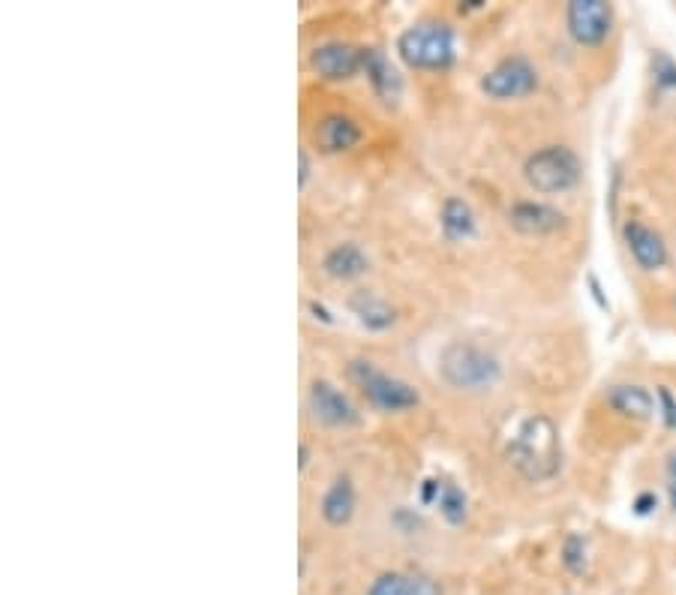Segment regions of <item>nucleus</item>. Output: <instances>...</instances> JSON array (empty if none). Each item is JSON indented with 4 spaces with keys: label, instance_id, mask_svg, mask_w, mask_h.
<instances>
[{
    "label": "nucleus",
    "instance_id": "obj_1",
    "mask_svg": "<svg viewBox=\"0 0 676 595\" xmlns=\"http://www.w3.org/2000/svg\"><path fill=\"white\" fill-rule=\"evenodd\" d=\"M508 458L529 481L553 479L562 467L560 430L548 415H529L508 446Z\"/></svg>",
    "mask_w": 676,
    "mask_h": 595
},
{
    "label": "nucleus",
    "instance_id": "obj_2",
    "mask_svg": "<svg viewBox=\"0 0 676 595\" xmlns=\"http://www.w3.org/2000/svg\"><path fill=\"white\" fill-rule=\"evenodd\" d=\"M397 52L413 70H448L457 58L455 31L445 22H418L401 33Z\"/></svg>",
    "mask_w": 676,
    "mask_h": 595
},
{
    "label": "nucleus",
    "instance_id": "obj_3",
    "mask_svg": "<svg viewBox=\"0 0 676 595\" xmlns=\"http://www.w3.org/2000/svg\"><path fill=\"white\" fill-rule=\"evenodd\" d=\"M439 373L445 383L460 392H490L502 379V364L487 349L469 343H451L439 358Z\"/></svg>",
    "mask_w": 676,
    "mask_h": 595
},
{
    "label": "nucleus",
    "instance_id": "obj_4",
    "mask_svg": "<svg viewBox=\"0 0 676 595\" xmlns=\"http://www.w3.org/2000/svg\"><path fill=\"white\" fill-rule=\"evenodd\" d=\"M583 175L581 157L565 145H550V148L535 150L527 163H523V178L535 192H565L578 187Z\"/></svg>",
    "mask_w": 676,
    "mask_h": 595
},
{
    "label": "nucleus",
    "instance_id": "obj_5",
    "mask_svg": "<svg viewBox=\"0 0 676 595\" xmlns=\"http://www.w3.org/2000/svg\"><path fill=\"white\" fill-rule=\"evenodd\" d=\"M350 379L358 385L364 397L371 400L382 413H406L422 404V394L415 392L413 385L403 383L392 373H382L379 367L367 358H355L350 364Z\"/></svg>",
    "mask_w": 676,
    "mask_h": 595
},
{
    "label": "nucleus",
    "instance_id": "obj_6",
    "mask_svg": "<svg viewBox=\"0 0 676 595\" xmlns=\"http://www.w3.org/2000/svg\"><path fill=\"white\" fill-rule=\"evenodd\" d=\"M539 87V70L527 58H506L481 79V91L490 100H520Z\"/></svg>",
    "mask_w": 676,
    "mask_h": 595
},
{
    "label": "nucleus",
    "instance_id": "obj_7",
    "mask_svg": "<svg viewBox=\"0 0 676 595\" xmlns=\"http://www.w3.org/2000/svg\"><path fill=\"white\" fill-rule=\"evenodd\" d=\"M565 22L574 43L602 45L613 28V7L604 0H574L569 3Z\"/></svg>",
    "mask_w": 676,
    "mask_h": 595
},
{
    "label": "nucleus",
    "instance_id": "obj_8",
    "mask_svg": "<svg viewBox=\"0 0 676 595\" xmlns=\"http://www.w3.org/2000/svg\"><path fill=\"white\" fill-rule=\"evenodd\" d=\"M306 409L316 418L319 425L325 427H355L361 421L358 409L346 394L340 392L337 385L316 379L306 392Z\"/></svg>",
    "mask_w": 676,
    "mask_h": 595
},
{
    "label": "nucleus",
    "instance_id": "obj_9",
    "mask_svg": "<svg viewBox=\"0 0 676 595\" xmlns=\"http://www.w3.org/2000/svg\"><path fill=\"white\" fill-rule=\"evenodd\" d=\"M310 66L325 82H350L364 70V49L331 40L310 52Z\"/></svg>",
    "mask_w": 676,
    "mask_h": 595
},
{
    "label": "nucleus",
    "instance_id": "obj_10",
    "mask_svg": "<svg viewBox=\"0 0 676 595\" xmlns=\"http://www.w3.org/2000/svg\"><path fill=\"white\" fill-rule=\"evenodd\" d=\"M361 127L358 121H352L350 115H340V112H331L319 121L313 127V142L322 154H343V150H352L361 142Z\"/></svg>",
    "mask_w": 676,
    "mask_h": 595
},
{
    "label": "nucleus",
    "instance_id": "obj_11",
    "mask_svg": "<svg viewBox=\"0 0 676 595\" xmlns=\"http://www.w3.org/2000/svg\"><path fill=\"white\" fill-rule=\"evenodd\" d=\"M508 223L520 234H553L565 226V213L544 202H518L508 211Z\"/></svg>",
    "mask_w": 676,
    "mask_h": 595
},
{
    "label": "nucleus",
    "instance_id": "obj_12",
    "mask_svg": "<svg viewBox=\"0 0 676 595\" xmlns=\"http://www.w3.org/2000/svg\"><path fill=\"white\" fill-rule=\"evenodd\" d=\"M623 234L625 244L632 250L634 262L644 268V271H658V268L667 265V247L665 241H662V234L655 232V229L632 220V223H625Z\"/></svg>",
    "mask_w": 676,
    "mask_h": 595
},
{
    "label": "nucleus",
    "instance_id": "obj_13",
    "mask_svg": "<svg viewBox=\"0 0 676 595\" xmlns=\"http://www.w3.org/2000/svg\"><path fill=\"white\" fill-rule=\"evenodd\" d=\"M364 73L373 91L385 100L388 106H394L403 94V79L397 73V66L392 64V58L382 52V49H364Z\"/></svg>",
    "mask_w": 676,
    "mask_h": 595
},
{
    "label": "nucleus",
    "instance_id": "obj_14",
    "mask_svg": "<svg viewBox=\"0 0 676 595\" xmlns=\"http://www.w3.org/2000/svg\"><path fill=\"white\" fill-rule=\"evenodd\" d=\"M367 595H445L443 584L430 574H379L371 584Z\"/></svg>",
    "mask_w": 676,
    "mask_h": 595
},
{
    "label": "nucleus",
    "instance_id": "obj_15",
    "mask_svg": "<svg viewBox=\"0 0 676 595\" xmlns=\"http://www.w3.org/2000/svg\"><path fill=\"white\" fill-rule=\"evenodd\" d=\"M322 268L334 280H358V276L371 271V259H367V253L358 244H337L327 250L325 259H322Z\"/></svg>",
    "mask_w": 676,
    "mask_h": 595
},
{
    "label": "nucleus",
    "instance_id": "obj_16",
    "mask_svg": "<svg viewBox=\"0 0 676 595\" xmlns=\"http://www.w3.org/2000/svg\"><path fill=\"white\" fill-rule=\"evenodd\" d=\"M439 226H443V234L457 244V241H469L478 229L476 211L472 205L460 199V196H448L443 205V213H439Z\"/></svg>",
    "mask_w": 676,
    "mask_h": 595
},
{
    "label": "nucleus",
    "instance_id": "obj_17",
    "mask_svg": "<svg viewBox=\"0 0 676 595\" xmlns=\"http://www.w3.org/2000/svg\"><path fill=\"white\" fill-rule=\"evenodd\" d=\"M350 310L358 316L361 325L371 331H388L397 322V310L373 292H355L350 298Z\"/></svg>",
    "mask_w": 676,
    "mask_h": 595
},
{
    "label": "nucleus",
    "instance_id": "obj_18",
    "mask_svg": "<svg viewBox=\"0 0 676 595\" xmlns=\"http://www.w3.org/2000/svg\"><path fill=\"white\" fill-rule=\"evenodd\" d=\"M607 404L628 418H641V421L653 418V394L641 385H613L607 392Z\"/></svg>",
    "mask_w": 676,
    "mask_h": 595
},
{
    "label": "nucleus",
    "instance_id": "obj_19",
    "mask_svg": "<svg viewBox=\"0 0 676 595\" xmlns=\"http://www.w3.org/2000/svg\"><path fill=\"white\" fill-rule=\"evenodd\" d=\"M352 514H355V488L343 476V479H337L327 488L325 500H322V518L331 526H343V523L352 521Z\"/></svg>",
    "mask_w": 676,
    "mask_h": 595
},
{
    "label": "nucleus",
    "instance_id": "obj_20",
    "mask_svg": "<svg viewBox=\"0 0 676 595\" xmlns=\"http://www.w3.org/2000/svg\"><path fill=\"white\" fill-rule=\"evenodd\" d=\"M436 505H439V514L451 526H460L466 521V514H469V500H466V493L457 484H443V493H439Z\"/></svg>",
    "mask_w": 676,
    "mask_h": 595
},
{
    "label": "nucleus",
    "instance_id": "obj_21",
    "mask_svg": "<svg viewBox=\"0 0 676 595\" xmlns=\"http://www.w3.org/2000/svg\"><path fill=\"white\" fill-rule=\"evenodd\" d=\"M565 565L574 574H583V568H586V542H583L581 535H571L569 542H565Z\"/></svg>",
    "mask_w": 676,
    "mask_h": 595
},
{
    "label": "nucleus",
    "instance_id": "obj_22",
    "mask_svg": "<svg viewBox=\"0 0 676 595\" xmlns=\"http://www.w3.org/2000/svg\"><path fill=\"white\" fill-rule=\"evenodd\" d=\"M653 70H655V82H658V85L676 91V64H674V61H670V58H667L665 52L655 54Z\"/></svg>",
    "mask_w": 676,
    "mask_h": 595
},
{
    "label": "nucleus",
    "instance_id": "obj_23",
    "mask_svg": "<svg viewBox=\"0 0 676 595\" xmlns=\"http://www.w3.org/2000/svg\"><path fill=\"white\" fill-rule=\"evenodd\" d=\"M658 400H662V406H665V425L667 427H676V400L674 394H670V388H658Z\"/></svg>",
    "mask_w": 676,
    "mask_h": 595
},
{
    "label": "nucleus",
    "instance_id": "obj_24",
    "mask_svg": "<svg viewBox=\"0 0 676 595\" xmlns=\"http://www.w3.org/2000/svg\"><path fill=\"white\" fill-rule=\"evenodd\" d=\"M310 171H313V163H310V154L304 148L298 150V187L304 190L310 184Z\"/></svg>",
    "mask_w": 676,
    "mask_h": 595
},
{
    "label": "nucleus",
    "instance_id": "obj_25",
    "mask_svg": "<svg viewBox=\"0 0 676 595\" xmlns=\"http://www.w3.org/2000/svg\"><path fill=\"white\" fill-rule=\"evenodd\" d=\"M443 484H445V481H439V479H427V481H424V488H422V502H424V505H434V502H439Z\"/></svg>",
    "mask_w": 676,
    "mask_h": 595
},
{
    "label": "nucleus",
    "instance_id": "obj_26",
    "mask_svg": "<svg viewBox=\"0 0 676 595\" xmlns=\"http://www.w3.org/2000/svg\"><path fill=\"white\" fill-rule=\"evenodd\" d=\"M667 493H670V505L676 509V451L667 458Z\"/></svg>",
    "mask_w": 676,
    "mask_h": 595
},
{
    "label": "nucleus",
    "instance_id": "obj_27",
    "mask_svg": "<svg viewBox=\"0 0 676 595\" xmlns=\"http://www.w3.org/2000/svg\"><path fill=\"white\" fill-rule=\"evenodd\" d=\"M655 505H658V500H655V493H641V497L634 500V511H637L641 518H644V514H649V511H653Z\"/></svg>",
    "mask_w": 676,
    "mask_h": 595
},
{
    "label": "nucleus",
    "instance_id": "obj_28",
    "mask_svg": "<svg viewBox=\"0 0 676 595\" xmlns=\"http://www.w3.org/2000/svg\"><path fill=\"white\" fill-rule=\"evenodd\" d=\"M310 313H316V320H322L325 322V325H331V313H327L325 307H322V304H316V301H310Z\"/></svg>",
    "mask_w": 676,
    "mask_h": 595
},
{
    "label": "nucleus",
    "instance_id": "obj_29",
    "mask_svg": "<svg viewBox=\"0 0 676 595\" xmlns=\"http://www.w3.org/2000/svg\"><path fill=\"white\" fill-rule=\"evenodd\" d=\"M306 467H310V448L301 446V448H298V469L304 472Z\"/></svg>",
    "mask_w": 676,
    "mask_h": 595
}]
</instances>
